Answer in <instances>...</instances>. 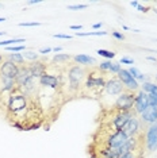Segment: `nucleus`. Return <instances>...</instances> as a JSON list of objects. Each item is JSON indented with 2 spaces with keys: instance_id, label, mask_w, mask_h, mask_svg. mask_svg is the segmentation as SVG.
<instances>
[{
  "instance_id": "obj_1",
  "label": "nucleus",
  "mask_w": 157,
  "mask_h": 158,
  "mask_svg": "<svg viewBox=\"0 0 157 158\" xmlns=\"http://www.w3.org/2000/svg\"><path fill=\"white\" fill-rule=\"evenodd\" d=\"M8 118H14L12 126L19 130H26L24 120L35 115V98L26 95L20 88L10 92L8 98Z\"/></svg>"
},
{
  "instance_id": "obj_2",
  "label": "nucleus",
  "mask_w": 157,
  "mask_h": 158,
  "mask_svg": "<svg viewBox=\"0 0 157 158\" xmlns=\"http://www.w3.org/2000/svg\"><path fill=\"white\" fill-rule=\"evenodd\" d=\"M87 77V72H85L81 66L73 65L68 69V80H69V85L68 89L70 92H78L81 88V84Z\"/></svg>"
},
{
  "instance_id": "obj_3",
  "label": "nucleus",
  "mask_w": 157,
  "mask_h": 158,
  "mask_svg": "<svg viewBox=\"0 0 157 158\" xmlns=\"http://www.w3.org/2000/svg\"><path fill=\"white\" fill-rule=\"evenodd\" d=\"M134 102H135V93L130 91H125L123 93H121L118 96L110 108L117 111V112H126V111L134 110Z\"/></svg>"
},
{
  "instance_id": "obj_4",
  "label": "nucleus",
  "mask_w": 157,
  "mask_h": 158,
  "mask_svg": "<svg viewBox=\"0 0 157 158\" xmlns=\"http://www.w3.org/2000/svg\"><path fill=\"white\" fill-rule=\"evenodd\" d=\"M144 141H145V149L149 153H153L155 150H157V124H152L145 128Z\"/></svg>"
},
{
  "instance_id": "obj_5",
  "label": "nucleus",
  "mask_w": 157,
  "mask_h": 158,
  "mask_svg": "<svg viewBox=\"0 0 157 158\" xmlns=\"http://www.w3.org/2000/svg\"><path fill=\"white\" fill-rule=\"evenodd\" d=\"M125 85L122 84V81L119 80L118 77H111L108 78L104 85V93L108 96H117V95H121V93L125 92Z\"/></svg>"
},
{
  "instance_id": "obj_6",
  "label": "nucleus",
  "mask_w": 157,
  "mask_h": 158,
  "mask_svg": "<svg viewBox=\"0 0 157 158\" xmlns=\"http://www.w3.org/2000/svg\"><path fill=\"white\" fill-rule=\"evenodd\" d=\"M117 77L119 78L121 81H122V84L125 85L126 91L135 92L138 88H140V84H138V81L135 80V78L129 73V70H126V69H121V70H119V73L117 74Z\"/></svg>"
},
{
  "instance_id": "obj_7",
  "label": "nucleus",
  "mask_w": 157,
  "mask_h": 158,
  "mask_svg": "<svg viewBox=\"0 0 157 158\" xmlns=\"http://www.w3.org/2000/svg\"><path fill=\"white\" fill-rule=\"evenodd\" d=\"M122 131L127 136H129V138H131V136H137V135L141 134V132H142V127H141V122L137 118V115L133 116L129 122H127L126 126L122 128Z\"/></svg>"
},
{
  "instance_id": "obj_8",
  "label": "nucleus",
  "mask_w": 157,
  "mask_h": 158,
  "mask_svg": "<svg viewBox=\"0 0 157 158\" xmlns=\"http://www.w3.org/2000/svg\"><path fill=\"white\" fill-rule=\"evenodd\" d=\"M18 73H19V66L10 62V61H4L0 65V77H7V78L15 80Z\"/></svg>"
},
{
  "instance_id": "obj_9",
  "label": "nucleus",
  "mask_w": 157,
  "mask_h": 158,
  "mask_svg": "<svg viewBox=\"0 0 157 158\" xmlns=\"http://www.w3.org/2000/svg\"><path fill=\"white\" fill-rule=\"evenodd\" d=\"M140 118H141L140 122L142 123V126H144L145 128L149 127V126H152V124H156L157 123V108L156 107L149 106L148 108L141 114Z\"/></svg>"
},
{
  "instance_id": "obj_10",
  "label": "nucleus",
  "mask_w": 157,
  "mask_h": 158,
  "mask_svg": "<svg viewBox=\"0 0 157 158\" xmlns=\"http://www.w3.org/2000/svg\"><path fill=\"white\" fill-rule=\"evenodd\" d=\"M39 85L42 88H53V89H57L61 85V77H57L54 74H50V73H45L44 76L39 77Z\"/></svg>"
},
{
  "instance_id": "obj_11",
  "label": "nucleus",
  "mask_w": 157,
  "mask_h": 158,
  "mask_svg": "<svg viewBox=\"0 0 157 158\" xmlns=\"http://www.w3.org/2000/svg\"><path fill=\"white\" fill-rule=\"evenodd\" d=\"M149 107L148 103V93L144 91H140L135 95V102H134V112L137 115H141L144 111Z\"/></svg>"
},
{
  "instance_id": "obj_12",
  "label": "nucleus",
  "mask_w": 157,
  "mask_h": 158,
  "mask_svg": "<svg viewBox=\"0 0 157 158\" xmlns=\"http://www.w3.org/2000/svg\"><path fill=\"white\" fill-rule=\"evenodd\" d=\"M46 68H48V65L44 62V61H34L33 64H30L28 65V69H30L31 72V76H33L34 78H38L41 76H44V74L46 73Z\"/></svg>"
},
{
  "instance_id": "obj_13",
  "label": "nucleus",
  "mask_w": 157,
  "mask_h": 158,
  "mask_svg": "<svg viewBox=\"0 0 157 158\" xmlns=\"http://www.w3.org/2000/svg\"><path fill=\"white\" fill-rule=\"evenodd\" d=\"M99 70L104 72V73H112V74H118L119 70L122 69L119 65V62H111V61H104V62H100L98 66Z\"/></svg>"
},
{
  "instance_id": "obj_14",
  "label": "nucleus",
  "mask_w": 157,
  "mask_h": 158,
  "mask_svg": "<svg viewBox=\"0 0 157 158\" xmlns=\"http://www.w3.org/2000/svg\"><path fill=\"white\" fill-rule=\"evenodd\" d=\"M30 77H33L31 76V72L30 69H28V66H20L19 68V73H18V76L15 78V84H16V87L18 88H22L23 87V84L26 82Z\"/></svg>"
},
{
  "instance_id": "obj_15",
  "label": "nucleus",
  "mask_w": 157,
  "mask_h": 158,
  "mask_svg": "<svg viewBox=\"0 0 157 158\" xmlns=\"http://www.w3.org/2000/svg\"><path fill=\"white\" fill-rule=\"evenodd\" d=\"M0 88H2L3 92H12L16 88L15 80L7 77H0Z\"/></svg>"
},
{
  "instance_id": "obj_16",
  "label": "nucleus",
  "mask_w": 157,
  "mask_h": 158,
  "mask_svg": "<svg viewBox=\"0 0 157 158\" xmlns=\"http://www.w3.org/2000/svg\"><path fill=\"white\" fill-rule=\"evenodd\" d=\"M74 62L77 65H95L96 64V60L94 57H90L87 54H78V56H74L73 57Z\"/></svg>"
},
{
  "instance_id": "obj_17",
  "label": "nucleus",
  "mask_w": 157,
  "mask_h": 158,
  "mask_svg": "<svg viewBox=\"0 0 157 158\" xmlns=\"http://www.w3.org/2000/svg\"><path fill=\"white\" fill-rule=\"evenodd\" d=\"M7 61H10V62L15 64L18 66H23L24 65V58L23 56L20 54V53H14V54H8L7 56Z\"/></svg>"
},
{
  "instance_id": "obj_18",
  "label": "nucleus",
  "mask_w": 157,
  "mask_h": 158,
  "mask_svg": "<svg viewBox=\"0 0 157 158\" xmlns=\"http://www.w3.org/2000/svg\"><path fill=\"white\" fill-rule=\"evenodd\" d=\"M73 57L69 56V54H64V53H60V54H56L53 57L52 62L54 64V65H61V64H66L69 60H72Z\"/></svg>"
},
{
  "instance_id": "obj_19",
  "label": "nucleus",
  "mask_w": 157,
  "mask_h": 158,
  "mask_svg": "<svg viewBox=\"0 0 157 158\" xmlns=\"http://www.w3.org/2000/svg\"><path fill=\"white\" fill-rule=\"evenodd\" d=\"M129 73H130L131 76H133L137 81H144V82L146 81V76H145L144 73H141V72L138 70L137 68H134V66H133V68H130V69H129Z\"/></svg>"
},
{
  "instance_id": "obj_20",
  "label": "nucleus",
  "mask_w": 157,
  "mask_h": 158,
  "mask_svg": "<svg viewBox=\"0 0 157 158\" xmlns=\"http://www.w3.org/2000/svg\"><path fill=\"white\" fill-rule=\"evenodd\" d=\"M22 42H26L23 38H14V39H7V41H2L0 42V46H4V48H8V46H15L16 44H22Z\"/></svg>"
},
{
  "instance_id": "obj_21",
  "label": "nucleus",
  "mask_w": 157,
  "mask_h": 158,
  "mask_svg": "<svg viewBox=\"0 0 157 158\" xmlns=\"http://www.w3.org/2000/svg\"><path fill=\"white\" fill-rule=\"evenodd\" d=\"M76 37H100V35H107V31H90V33H80L77 31Z\"/></svg>"
},
{
  "instance_id": "obj_22",
  "label": "nucleus",
  "mask_w": 157,
  "mask_h": 158,
  "mask_svg": "<svg viewBox=\"0 0 157 158\" xmlns=\"http://www.w3.org/2000/svg\"><path fill=\"white\" fill-rule=\"evenodd\" d=\"M22 56H23V58L24 60H28V61H38V57H39V54L38 53H35V52H33V50H24V53H22Z\"/></svg>"
},
{
  "instance_id": "obj_23",
  "label": "nucleus",
  "mask_w": 157,
  "mask_h": 158,
  "mask_svg": "<svg viewBox=\"0 0 157 158\" xmlns=\"http://www.w3.org/2000/svg\"><path fill=\"white\" fill-rule=\"evenodd\" d=\"M96 53H98L99 56L104 57V58H110V60L115 57V53H114V52H110V50H104V49H98V50H96Z\"/></svg>"
},
{
  "instance_id": "obj_24",
  "label": "nucleus",
  "mask_w": 157,
  "mask_h": 158,
  "mask_svg": "<svg viewBox=\"0 0 157 158\" xmlns=\"http://www.w3.org/2000/svg\"><path fill=\"white\" fill-rule=\"evenodd\" d=\"M7 52H14V53H18V52H24L26 50V46L24 45H15V46H8V48H6Z\"/></svg>"
},
{
  "instance_id": "obj_25",
  "label": "nucleus",
  "mask_w": 157,
  "mask_h": 158,
  "mask_svg": "<svg viewBox=\"0 0 157 158\" xmlns=\"http://www.w3.org/2000/svg\"><path fill=\"white\" fill-rule=\"evenodd\" d=\"M148 103L151 107H156L157 108V95H152V93H148Z\"/></svg>"
},
{
  "instance_id": "obj_26",
  "label": "nucleus",
  "mask_w": 157,
  "mask_h": 158,
  "mask_svg": "<svg viewBox=\"0 0 157 158\" xmlns=\"http://www.w3.org/2000/svg\"><path fill=\"white\" fill-rule=\"evenodd\" d=\"M87 8V4H78V6H69L68 10L70 11H78V10H85Z\"/></svg>"
},
{
  "instance_id": "obj_27",
  "label": "nucleus",
  "mask_w": 157,
  "mask_h": 158,
  "mask_svg": "<svg viewBox=\"0 0 157 158\" xmlns=\"http://www.w3.org/2000/svg\"><path fill=\"white\" fill-rule=\"evenodd\" d=\"M20 27H35V26H41L39 22H26V23H19Z\"/></svg>"
},
{
  "instance_id": "obj_28",
  "label": "nucleus",
  "mask_w": 157,
  "mask_h": 158,
  "mask_svg": "<svg viewBox=\"0 0 157 158\" xmlns=\"http://www.w3.org/2000/svg\"><path fill=\"white\" fill-rule=\"evenodd\" d=\"M119 64H127V65H133V64H134V60L129 58V57H122Z\"/></svg>"
},
{
  "instance_id": "obj_29",
  "label": "nucleus",
  "mask_w": 157,
  "mask_h": 158,
  "mask_svg": "<svg viewBox=\"0 0 157 158\" xmlns=\"http://www.w3.org/2000/svg\"><path fill=\"white\" fill-rule=\"evenodd\" d=\"M53 37L60 39H72V35H66V34H54Z\"/></svg>"
},
{
  "instance_id": "obj_30",
  "label": "nucleus",
  "mask_w": 157,
  "mask_h": 158,
  "mask_svg": "<svg viewBox=\"0 0 157 158\" xmlns=\"http://www.w3.org/2000/svg\"><path fill=\"white\" fill-rule=\"evenodd\" d=\"M112 37L114 38H117V39H119V41H123L125 39V35L123 34H121V33H118V31H112Z\"/></svg>"
},
{
  "instance_id": "obj_31",
  "label": "nucleus",
  "mask_w": 157,
  "mask_h": 158,
  "mask_svg": "<svg viewBox=\"0 0 157 158\" xmlns=\"http://www.w3.org/2000/svg\"><path fill=\"white\" fill-rule=\"evenodd\" d=\"M50 52H53V49L52 48H42V49H39V52L38 53H41V54H48V53H50Z\"/></svg>"
},
{
  "instance_id": "obj_32",
  "label": "nucleus",
  "mask_w": 157,
  "mask_h": 158,
  "mask_svg": "<svg viewBox=\"0 0 157 158\" xmlns=\"http://www.w3.org/2000/svg\"><path fill=\"white\" fill-rule=\"evenodd\" d=\"M137 10H138V11H141V12H146V11H148V7H144V6H140V4H138Z\"/></svg>"
},
{
  "instance_id": "obj_33",
  "label": "nucleus",
  "mask_w": 157,
  "mask_h": 158,
  "mask_svg": "<svg viewBox=\"0 0 157 158\" xmlns=\"http://www.w3.org/2000/svg\"><path fill=\"white\" fill-rule=\"evenodd\" d=\"M69 28H70V30H81L83 26H81V24H77V26H70Z\"/></svg>"
},
{
  "instance_id": "obj_34",
  "label": "nucleus",
  "mask_w": 157,
  "mask_h": 158,
  "mask_svg": "<svg viewBox=\"0 0 157 158\" xmlns=\"http://www.w3.org/2000/svg\"><path fill=\"white\" fill-rule=\"evenodd\" d=\"M146 60H148V61H152V62H157V60L155 58V57H152V56H149V57H146Z\"/></svg>"
},
{
  "instance_id": "obj_35",
  "label": "nucleus",
  "mask_w": 157,
  "mask_h": 158,
  "mask_svg": "<svg viewBox=\"0 0 157 158\" xmlns=\"http://www.w3.org/2000/svg\"><path fill=\"white\" fill-rule=\"evenodd\" d=\"M39 3H41V0H35V2L33 0V2H28V4L33 6V4H39Z\"/></svg>"
},
{
  "instance_id": "obj_36",
  "label": "nucleus",
  "mask_w": 157,
  "mask_h": 158,
  "mask_svg": "<svg viewBox=\"0 0 157 158\" xmlns=\"http://www.w3.org/2000/svg\"><path fill=\"white\" fill-rule=\"evenodd\" d=\"M61 50H62V48H61V46H57V48H53V52H61Z\"/></svg>"
},
{
  "instance_id": "obj_37",
  "label": "nucleus",
  "mask_w": 157,
  "mask_h": 158,
  "mask_svg": "<svg viewBox=\"0 0 157 158\" xmlns=\"http://www.w3.org/2000/svg\"><path fill=\"white\" fill-rule=\"evenodd\" d=\"M130 6H131V7H135V8H137V7H138V2H130Z\"/></svg>"
},
{
  "instance_id": "obj_38",
  "label": "nucleus",
  "mask_w": 157,
  "mask_h": 158,
  "mask_svg": "<svg viewBox=\"0 0 157 158\" xmlns=\"http://www.w3.org/2000/svg\"><path fill=\"white\" fill-rule=\"evenodd\" d=\"M102 26H103L102 23H95V24H94V26H92V27H94V28H100Z\"/></svg>"
},
{
  "instance_id": "obj_39",
  "label": "nucleus",
  "mask_w": 157,
  "mask_h": 158,
  "mask_svg": "<svg viewBox=\"0 0 157 158\" xmlns=\"http://www.w3.org/2000/svg\"><path fill=\"white\" fill-rule=\"evenodd\" d=\"M137 158H145V154H141V156H138Z\"/></svg>"
},
{
  "instance_id": "obj_40",
  "label": "nucleus",
  "mask_w": 157,
  "mask_h": 158,
  "mask_svg": "<svg viewBox=\"0 0 157 158\" xmlns=\"http://www.w3.org/2000/svg\"><path fill=\"white\" fill-rule=\"evenodd\" d=\"M4 20H7L6 18H0V22H4Z\"/></svg>"
},
{
  "instance_id": "obj_41",
  "label": "nucleus",
  "mask_w": 157,
  "mask_h": 158,
  "mask_svg": "<svg viewBox=\"0 0 157 158\" xmlns=\"http://www.w3.org/2000/svg\"><path fill=\"white\" fill-rule=\"evenodd\" d=\"M6 33H4V31H0V35H4Z\"/></svg>"
},
{
  "instance_id": "obj_42",
  "label": "nucleus",
  "mask_w": 157,
  "mask_h": 158,
  "mask_svg": "<svg viewBox=\"0 0 157 158\" xmlns=\"http://www.w3.org/2000/svg\"><path fill=\"white\" fill-rule=\"evenodd\" d=\"M2 60H3V57H2V56H0V61H2Z\"/></svg>"
},
{
  "instance_id": "obj_43",
  "label": "nucleus",
  "mask_w": 157,
  "mask_h": 158,
  "mask_svg": "<svg viewBox=\"0 0 157 158\" xmlns=\"http://www.w3.org/2000/svg\"><path fill=\"white\" fill-rule=\"evenodd\" d=\"M155 12H157V10H155Z\"/></svg>"
},
{
  "instance_id": "obj_44",
  "label": "nucleus",
  "mask_w": 157,
  "mask_h": 158,
  "mask_svg": "<svg viewBox=\"0 0 157 158\" xmlns=\"http://www.w3.org/2000/svg\"><path fill=\"white\" fill-rule=\"evenodd\" d=\"M0 7H2V4H0Z\"/></svg>"
},
{
  "instance_id": "obj_45",
  "label": "nucleus",
  "mask_w": 157,
  "mask_h": 158,
  "mask_svg": "<svg viewBox=\"0 0 157 158\" xmlns=\"http://www.w3.org/2000/svg\"><path fill=\"white\" fill-rule=\"evenodd\" d=\"M156 78H157V76H156Z\"/></svg>"
}]
</instances>
